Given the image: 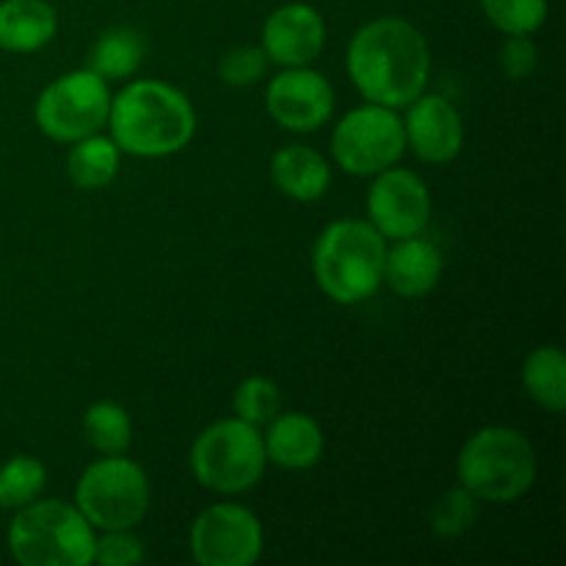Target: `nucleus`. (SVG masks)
Segmentation results:
<instances>
[{
	"label": "nucleus",
	"instance_id": "25",
	"mask_svg": "<svg viewBox=\"0 0 566 566\" xmlns=\"http://www.w3.org/2000/svg\"><path fill=\"white\" fill-rule=\"evenodd\" d=\"M232 409H235V418L247 420L254 429H263L282 409L280 387L265 376H249L238 385L235 396H232Z\"/></svg>",
	"mask_w": 566,
	"mask_h": 566
},
{
	"label": "nucleus",
	"instance_id": "27",
	"mask_svg": "<svg viewBox=\"0 0 566 566\" xmlns=\"http://www.w3.org/2000/svg\"><path fill=\"white\" fill-rule=\"evenodd\" d=\"M147 551L144 542L133 534V528L103 531V536L94 539V558L92 564L103 566H136L144 562Z\"/></svg>",
	"mask_w": 566,
	"mask_h": 566
},
{
	"label": "nucleus",
	"instance_id": "8",
	"mask_svg": "<svg viewBox=\"0 0 566 566\" xmlns=\"http://www.w3.org/2000/svg\"><path fill=\"white\" fill-rule=\"evenodd\" d=\"M329 144L332 158L346 175L374 177L401 160L407 149L403 119L396 108L365 103L337 122Z\"/></svg>",
	"mask_w": 566,
	"mask_h": 566
},
{
	"label": "nucleus",
	"instance_id": "5",
	"mask_svg": "<svg viewBox=\"0 0 566 566\" xmlns=\"http://www.w3.org/2000/svg\"><path fill=\"white\" fill-rule=\"evenodd\" d=\"M94 539V525L64 501L28 503L9 525V553L22 566H88Z\"/></svg>",
	"mask_w": 566,
	"mask_h": 566
},
{
	"label": "nucleus",
	"instance_id": "22",
	"mask_svg": "<svg viewBox=\"0 0 566 566\" xmlns=\"http://www.w3.org/2000/svg\"><path fill=\"white\" fill-rule=\"evenodd\" d=\"M83 437L88 446L103 457H116V453L130 451L133 423L125 407L114 401H97L83 412Z\"/></svg>",
	"mask_w": 566,
	"mask_h": 566
},
{
	"label": "nucleus",
	"instance_id": "12",
	"mask_svg": "<svg viewBox=\"0 0 566 566\" xmlns=\"http://www.w3.org/2000/svg\"><path fill=\"white\" fill-rule=\"evenodd\" d=\"M265 108L280 127L291 133H315L332 119L335 88L329 77L310 66H285L265 88Z\"/></svg>",
	"mask_w": 566,
	"mask_h": 566
},
{
	"label": "nucleus",
	"instance_id": "17",
	"mask_svg": "<svg viewBox=\"0 0 566 566\" xmlns=\"http://www.w3.org/2000/svg\"><path fill=\"white\" fill-rule=\"evenodd\" d=\"M271 182L276 191L285 193L296 202H318L332 182V169L324 155L315 153L313 147L302 144H287L271 155Z\"/></svg>",
	"mask_w": 566,
	"mask_h": 566
},
{
	"label": "nucleus",
	"instance_id": "16",
	"mask_svg": "<svg viewBox=\"0 0 566 566\" xmlns=\"http://www.w3.org/2000/svg\"><path fill=\"white\" fill-rule=\"evenodd\" d=\"M442 276V254L426 238H401L387 249L385 282L392 293L403 298L429 296Z\"/></svg>",
	"mask_w": 566,
	"mask_h": 566
},
{
	"label": "nucleus",
	"instance_id": "4",
	"mask_svg": "<svg viewBox=\"0 0 566 566\" xmlns=\"http://www.w3.org/2000/svg\"><path fill=\"white\" fill-rule=\"evenodd\" d=\"M457 479L475 501H517L536 481L534 446L512 426H486L459 451Z\"/></svg>",
	"mask_w": 566,
	"mask_h": 566
},
{
	"label": "nucleus",
	"instance_id": "28",
	"mask_svg": "<svg viewBox=\"0 0 566 566\" xmlns=\"http://www.w3.org/2000/svg\"><path fill=\"white\" fill-rule=\"evenodd\" d=\"M269 70V59H265L263 48H252V44H243V48L230 50L224 53V59L219 61V77L227 86H252Z\"/></svg>",
	"mask_w": 566,
	"mask_h": 566
},
{
	"label": "nucleus",
	"instance_id": "6",
	"mask_svg": "<svg viewBox=\"0 0 566 566\" xmlns=\"http://www.w3.org/2000/svg\"><path fill=\"white\" fill-rule=\"evenodd\" d=\"M265 448L260 429L241 418H224L199 431L191 446L193 479L219 495H241L265 473Z\"/></svg>",
	"mask_w": 566,
	"mask_h": 566
},
{
	"label": "nucleus",
	"instance_id": "10",
	"mask_svg": "<svg viewBox=\"0 0 566 566\" xmlns=\"http://www.w3.org/2000/svg\"><path fill=\"white\" fill-rule=\"evenodd\" d=\"M263 553V525L238 503H216L191 525V556L199 566H252Z\"/></svg>",
	"mask_w": 566,
	"mask_h": 566
},
{
	"label": "nucleus",
	"instance_id": "14",
	"mask_svg": "<svg viewBox=\"0 0 566 566\" xmlns=\"http://www.w3.org/2000/svg\"><path fill=\"white\" fill-rule=\"evenodd\" d=\"M407 147L426 164H451L464 144V125L453 103L440 94H420L407 105Z\"/></svg>",
	"mask_w": 566,
	"mask_h": 566
},
{
	"label": "nucleus",
	"instance_id": "18",
	"mask_svg": "<svg viewBox=\"0 0 566 566\" xmlns=\"http://www.w3.org/2000/svg\"><path fill=\"white\" fill-rule=\"evenodd\" d=\"M59 31V14L48 0H0V50L36 53Z\"/></svg>",
	"mask_w": 566,
	"mask_h": 566
},
{
	"label": "nucleus",
	"instance_id": "19",
	"mask_svg": "<svg viewBox=\"0 0 566 566\" xmlns=\"http://www.w3.org/2000/svg\"><path fill=\"white\" fill-rule=\"evenodd\" d=\"M122 149L111 136H92L81 138L72 144L70 155H66V171H70L72 186L81 191H99V188L111 186L119 175Z\"/></svg>",
	"mask_w": 566,
	"mask_h": 566
},
{
	"label": "nucleus",
	"instance_id": "21",
	"mask_svg": "<svg viewBox=\"0 0 566 566\" xmlns=\"http://www.w3.org/2000/svg\"><path fill=\"white\" fill-rule=\"evenodd\" d=\"M144 53H147V48H144L142 33L127 25L108 28L92 44L88 70L97 72L105 81H122V77H130L142 66Z\"/></svg>",
	"mask_w": 566,
	"mask_h": 566
},
{
	"label": "nucleus",
	"instance_id": "15",
	"mask_svg": "<svg viewBox=\"0 0 566 566\" xmlns=\"http://www.w3.org/2000/svg\"><path fill=\"white\" fill-rule=\"evenodd\" d=\"M324 431L304 412L276 415L263 434L265 459L282 470H310L324 457Z\"/></svg>",
	"mask_w": 566,
	"mask_h": 566
},
{
	"label": "nucleus",
	"instance_id": "3",
	"mask_svg": "<svg viewBox=\"0 0 566 566\" xmlns=\"http://www.w3.org/2000/svg\"><path fill=\"white\" fill-rule=\"evenodd\" d=\"M387 241L370 221H332L313 247L315 285L337 304L368 302L385 282Z\"/></svg>",
	"mask_w": 566,
	"mask_h": 566
},
{
	"label": "nucleus",
	"instance_id": "9",
	"mask_svg": "<svg viewBox=\"0 0 566 566\" xmlns=\"http://www.w3.org/2000/svg\"><path fill=\"white\" fill-rule=\"evenodd\" d=\"M111 92L105 77L92 70H75L61 75L33 105L36 127L59 144H75L103 130L108 122Z\"/></svg>",
	"mask_w": 566,
	"mask_h": 566
},
{
	"label": "nucleus",
	"instance_id": "13",
	"mask_svg": "<svg viewBox=\"0 0 566 566\" xmlns=\"http://www.w3.org/2000/svg\"><path fill=\"white\" fill-rule=\"evenodd\" d=\"M326 44V22L310 3H287L271 11L263 25L265 59L280 66H310Z\"/></svg>",
	"mask_w": 566,
	"mask_h": 566
},
{
	"label": "nucleus",
	"instance_id": "1",
	"mask_svg": "<svg viewBox=\"0 0 566 566\" xmlns=\"http://www.w3.org/2000/svg\"><path fill=\"white\" fill-rule=\"evenodd\" d=\"M346 70L368 103L407 108L429 83V42L409 20L379 17L352 36Z\"/></svg>",
	"mask_w": 566,
	"mask_h": 566
},
{
	"label": "nucleus",
	"instance_id": "29",
	"mask_svg": "<svg viewBox=\"0 0 566 566\" xmlns=\"http://www.w3.org/2000/svg\"><path fill=\"white\" fill-rule=\"evenodd\" d=\"M539 50L531 36H509L501 48V66L512 81H525L536 72Z\"/></svg>",
	"mask_w": 566,
	"mask_h": 566
},
{
	"label": "nucleus",
	"instance_id": "24",
	"mask_svg": "<svg viewBox=\"0 0 566 566\" xmlns=\"http://www.w3.org/2000/svg\"><path fill=\"white\" fill-rule=\"evenodd\" d=\"M481 9L506 36H531L547 20V0H481Z\"/></svg>",
	"mask_w": 566,
	"mask_h": 566
},
{
	"label": "nucleus",
	"instance_id": "7",
	"mask_svg": "<svg viewBox=\"0 0 566 566\" xmlns=\"http://www.w3.org/2000/svg\"><path fill=\"white\" fill-rule=\"evenodd\" d=\"M75 506L99 531L136 528L149 512V479L125 453L88 464L75 486Z\"/></svg>",
	"mask_w": 566,
	"mask_h": 566
},
{
	"label": "nucleus",
	"instance_id": "26",
	"mask_svg": "<svg viewBox=\"0 0 566 566\" xmlns=\"http://www.w3.org/2000/svg\"><path fill=\"white\" fill-rule=\"evenodd\" d=\"M475 520H479V501L464 486L448 490L431 509V528H434V534L446 536V539L468 534Z\"/></svg>",
	"mask_w": 566,
	"mask_h": 566
},
{
	"label": "nucleus",
	"instance_id": "23",
	"mask_svg": "<svg viewBox=\"0 0 566 566\" xmlns=\"http://www.w3.org/2000/svg\"><path fill=\"white\" fill-rule=\"evenodd\" d=\"M48 484V470L33 457H11L9 462L0 464V509L28 506L42 495Z\"/></svg>",
	"mask_w": 566,
	"mask_h": 566
},
{
	"label": "nucleus",
	"instance_id": "20",
	"mask_svg": "<svg viewBox=\"0 0 566 566\" xmlns=\"http://www.w3.org/2000/svg\"><path fill=\"white\" fill-rule=\"evenodd\" d=\"M523 385L536 407L562 415L566 407V357L562 348H534L523 365Z\"/></svg>",
	"mask_w": 566,
	"mask_h": 566
},
{
	"label": "nucleus",
	"instance_id": "2",
	"mask_svg": "<svg viewBox=\"0 0 566 566\" xmlns=\"http://www.w3.org/2000/svg\"><path fill=\"white\" fill-rule=\"evenodd\" d=\"M116 147L133 158L180 153L197 133V111L180 88L164 81H133L111 97L108 122Z\"/></svg>",
	"mask_w": 566,
	"mask_h": 566
},
{
	"label": "nucleus",
	"instance_id": "11",
	"mask_svg": "<svg viewBox=\"0 0 566 566\" xmlns=\"http://www.w3.org/2000/svg\"><path fill=\"white\" fill-rule=\"evenodd\" d=\"M368 221L385 241L420 235L431 221L429 186L409 169H390L374 175L368 188Z\"/></svg>",
	"mask_w": 566,
	"mask_h": 566
}]
</instances>
